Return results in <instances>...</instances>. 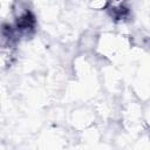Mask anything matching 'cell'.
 Returning <instances> with one entry per match:
<instances>
[{
    "instance_id": "1",
    "label": "cell",
    "mask_w": 150,
    "mask_h": 150,
    "mask_svg": "<svg viewBox=\"0 0 150 150\" xmlns=\"http://www.w3.org/2000/svg\"><path fill=\"white\" fill-rule=\"evenodd\" d=\"M18 33L9 25L0 26V69L8 68L15 57Z\"/></svg>"
}]
</instances>
